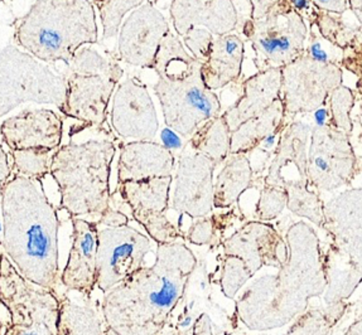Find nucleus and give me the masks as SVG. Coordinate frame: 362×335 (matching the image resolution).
I'll list each match as a JSON object with an SVG mask.
<instances>
[{"label": "nucleus", "mask_w": 362, "mask_h": 335, "mask_svg": "<svg viewBox=\"0 0 362 335\" xmlns=\"http://www.w3.org/2000/svg\"><path fill=\"white\" fill-rule=\"evenodd\" d=\"M59 227L37 179L17 176L1 187V245L22 276L42 288L59 280Z\"/></svg>", "instance_id": "f257e3e1"}, {"label": "nucleus", "mask_w": 362, "mask_h": 335, "mask_svg": "<svg viewBox=\"0 0 362 335\" xmlns=\"http://www.w3.org/2000/svg\"><path fill=\"white\" fill-rule=\"evenodd\" d=\"M14 41L43 62L70 66L82 46L98 43L94 6L90 0H37L16 25Z\"/></svg>", "instance_id": "f03ea898"}, {"label": "nucleus", "mask_w": 362, "mask_h": 335, "mask_svg": "<svg viewBox=\"0 0 362 335\" xmlns=\"http://www.w3.org/2000/svg\"><path fill=\"white\" fill-rule=\"evenodd\" d=\"M117 147L110 140L69 144L54 154L51 176L61 192V207L72 217L109 209L110 171Z\"/></svg>", "instance_id": "7ed1b4c3"}, {"label": "nucleus", "mask_w": 362, "mask_h": 335, "mask_svg": "<svg viewBox=\"0 0 362 335\" xmlns=\"http://www.w3.org/2000/svg\"><path fill=\"white\" fill-rule=\"evenodd\" d=\"M172 247L170 243L160 245L154 267L141 269L130 276L139 285V303H135L139 305L117 323L120 335L153 334L183 295L196 261L192 252L185 248L175 264H170Z\"/></svg>", "instance_id": "20e7f679"}, {"label": "nucleus", "mask_w": 362, "mask_h": 335, "mask_svg": "<svg viewBox=\"0 0 362 335\" xmlns=\"http://www.w3.org/2000/svg\"><path fill=\"white\" fill-rule=\"evenodd\" d=\"M241 33L252 44L257 71L283 68L305 52L310 28L289 0H281L263 18H247Z\"/></svg>", "instance_id": "39448f33"}, {"label": "nucleus", "mask_w": 362, "mask_h": 335, "mask_svg": "<svg viewBox=\"0 0 362 335\" xmlns=\"http://www.w3.org/2000/svg\"><path fill=\"white\" fill-rule=\"evenodd\" d=\"M0 115L27 102L64 105L67 80L48 70L30 53L8 44L0 53Z\"/></svg>", "instance_id": "423d86ee"}, {"label": "nucleus", "mask_w": 362, "mask_h": 335, "mask_svg": "<svg viewBox=\"0 0 362 335\" xmlns=\"http://www.w3.org/2000/svg\"><path fill=\"white\" fill-rule=\"evenodd\" d=\"M201 68L202 65L183 81L158 78L153 87L162 106L165 125L187 139L221 112L220 99L206 86Z\"/></svg>", "instance_id": "0eeeda50"}, {"label": "nucleus", "mask_w": 362, "mask_h": 335, "mask_svg": "<svg viewBox=\"0 0 362 335\" xmlns=\"http://www.w3.org/2000/svg\"><path fill=\"white\" fill-rule=\"evenodd\" d=\"M281 76V100L288 123H293L297 115L310 114L327 105L333 91L344 85L341 66L317 62L305 52L283 67Z\"/></svg>", "instance_id": "6e6552de"}, {"label": "nucleus", "mask_w": 362, "mask_h": 335, "mask_svg": "<svg viewBox=\"0 0 362 335\" xmlns=\"http://www.w3.org/2000/svg\"><path fill=\"white\" fill-rule=\"evenodd\" d=\"M360 171L351 136L334 128L312 130L308 149V185L331 192L350 184Z\"/></svg>", "instance_id": "1a4fd4ad"}, {"label": "nucleus", "mask_w": 362, "mask_h": 335, "mask_svg": "<svg viewBox=\"0 0 362 335\" xmlns=\"http://www.w3.org/2000/svg\"><path fill=\"white\" fill-rule=\"evenodd\" d=\"M152 245L146 236L132 227L99 232L96 256V285L103 291L114 288L141 270Z\"/></svg>", "instance_id": "9d476101"}, {"label": "nucleus", "mask_w": 362, "mask_h": 335, "mask_svg": "<svg viewBox=\"0 0 362 335\" xmlns=\"http://www.w3.org/2000/svg\"><path fill=\"white\" fill-rule=\"evenodd\" d=\"M170 25L152 3H146L130 13L120 30L117 59L141 68H153Z\"/></svg>", "instance_id": "9b49d317"}, {"label": "nucleus", "mask_w": 362, "mask_h": 335, "mask_svg": "<svg viewBox=\"0 0 362 335\" xmlns=\"http://www.w3.org/2000/svg\"><path fill=\"white\" fill-rule=\"evenodd\" d=\"M172 176L122 183L120 195L133 212L135 219L146 227L154 241L165 245L178 238L180 233L164 217L168 208Z\"/></svg>", "instance_id": "f8f14e48"}, {"label": "nucleus", "mask_w": 362, "mask_h": 335, "mask_svg": "<svg viewBox=\"0 0 362 335\" xmlns=\"http://www.w3.org/2000/svg\"><path fill=\"white\" fill-rule=\"evenodd\" d=\"M111 126L124 139L152 141L159 130L157 111L143 83L128 78L117 86L112 99Z\"/></svg>", "instance_id": "ddd939ff"}, {"label": "nucleus", "mask_w": 362, "mask_h": 335, "mask_svg": "<svg viewBox=\"0 0 362 335\" xmlns=\"http://www.w3.org/2000/svg\"><path fill=\"white\" fill-rule=\"evenodd\" d=\"M67 80V95L59 111L66 118L86 125H103L111 96L115 94L122 77L105 73L71 72Z\"/></svg>", "instance_id": "4468645a"}, {"label": "nucleus", "mask_w": 362, "mask_h": 335, "mask_svg": "<svg viewBox=\"0 0 362 335\" xmlns=\"http://www.w3.org/2000/svg\"><path fill=\"white\" fill-rule=\"evenodd\" d=\"M64 121L47 109H27L1 123V139L11 150L59 149Z\"/></svg>", "instance_id": "2eb2a0df"}, {"label": "nucleus", "mask_w": 362, "mask_h": 335, "mask_svg": "<svg viewBox=\"0 0 362 335\" xmlns=\"http://www.w3.org/2000/svg\"><path fill=\"white\" fill-rule=\"evenodd\" d=\"M240 0H173L170 19L177 35L185 37L189 30L202 27L214 35L233 33L241 28L238 3Z\"/></svg>", "instance_id": "dca6fc26"}, {"label": "nucleus", "mask_w": 362, "mask_h": 335, "mask_svg": "<svg viewBox=\"0 0 362 335\" xmlns=\"http://www.w3.org/2000/svg\"><path fill=\"white\" fill-rule=\"evenodd\" d=\"M216 163L204 154H191L180 160L173 205L177 211L205 216L215 197L212 176Z\"/></svg>", "instance_id": "f3484780"}, {"label": "nucleus", "mask_w": 362, "mask_h": 335, "mask_svg": "<svg viewBox=\"0 0 362 335\" xmlns=\"http://www.w3.org/2000/svg\"><path fill=\"white\" fill-rule=\"evenodd\" d=\"M72 247L61 281L70 290L90 295L96 285V256L99 231L94 222L74 218Z\"/></svg>", "instance_id": "a211bd4d"}, {"label": "nucleus", "mask_w": 362, "mask_h": 335, "mask_svg": "<svg viewBox=\"0 0 362 335\" xmlns=\"http://www.w3.org/2000/svg\"><path fill=\"white\" fill-rule=\"evenodd\" d=\"M281 68L257 71L243 83V95L222 114L231 133L240 125L263 114L281 96Z\"/></svg>", "instance_id": "6ab92c4d"}, {"label": "nucleus", "mask_w": 362, "mask_h": 335, "mask_svg": "<svg viewBox=\"0 0 362 335\" xmlns=\"http://www.w3.org/2000/svg\"><path fill=\"white\" fill-rule=\"evenodd\" d=\"M175 157L163 144L132 141L124 145L117 163V182L144 181L172 176Z\"/></svg>", "instance_id": "aec40b11"}, {"label": "nucleus", "mask_w": 362, "mask_h": 335, "mask_svg": "<svg viewBox=\"0 0 362 335\" xmlns=\"http://www.w3.org/2000/svg\"><path fill=\"white\" fill-rule=\"evenodd\" d=\"M245 57V42L235 33L215 35L210 56L202 63V78L206 86L216 91L238 83Z\"/></svg>", "instance_id": "412c9836"}, {"label": "nucleus", "mask_w": 362, "mask_h": 335, "mask_svg": "<svg viewBox=\"0 0 362 335\" xmlns=\"http://www.w3.org/2000/svg\"><path fill=\"white\" fill-rule=\"evenodd\" d=\"M313 126L304 121H293L286 125L281 131V139L275 149V157L269 169L267 178L268 187H278L283 184L286 187V181L281 176V169L293 163L298 168L302 182L308 183L307 165H308V150L307 147L310 142Z\"/></svg>", "instance_id": "4be33fe9"}, {"label": "nucleus", "mask_w": 362, "mask_h": 335, "mask_svg": "<svg viewBox=\"0 0 362 335\" xmlns=\"http://www.w3.org/2000/svg\"><path fill=\"white\" fill-rule=\"evenodd\" d=\"M289 123L281 96L263 114L247 120L235 130L231 134V154L250 153L269 135L283 131Z\"/></svg>", "instance_id": "5701e85b"}, {"label": "nucleus", "mask_w": 362, "mask_h": 335, "mask_svg": "<svg viewBox=\"0 0 362 335\" xmlns=\"http://www.w3.org/2000/svg\"><path fill=\"white\" fill-rule=\"evenodd\" d=\"M202 62L189 56L177 35L168 33L158 51L153 70L158 78L165 81H183L192 76Z\"/></svg>", "instance_id": "b1692460"}, {"label": "nucleus", "mask_w": 362, "mask_h": 335, "mask_svg": "<svg viewBox=\"0 0 362 335\" xmlns=\"http://www.w3.org/2000/svg\"><path fill=\"white\" fill-rule=\"evenodd\" d=\"M252 169L246 154H230L215 184L214 203L216 207H228L240 194L250 187Z\"/></svg>", "instance_id": "393cba45"}, {"label": "nucleus", "mask_w": 362, "mask_h": 335, "mask_svg": "<svg viewBox=\"0 0 362 335\" xmlns=\"http://www.w3.org/2000/svg\"><path fill=\"white\" fill-rule=\"evenodd\" d=\"M231 134L233 133L221 114L204 123L193 134L189 144L196 153L204 154L216 164H220L231 154Z\"/></svg>", "instance_id": "a878e982"}, {"label": "nucleus", "mask_w": 362, "mask_h": 335, "mask_svg": "<svg viewBox=\"0 0 362 335\" xmlns=\"http://www.w3.org/2000/svg\"><path fill=\"white\" fill-rule=\"evenodd\" d=\"M305 22L308 25H315L323 38L342 51L356 44H362L361 27L347 23L342 16L322 12L313 8L310 16L305 18Z\"/></svg>", "instance_id": "bb28decb"}, {"label": "nucleus", "mask_w": 362, "mask_h": 335, "mask_svg": "<svg viewBox=\"0 0 362 335\" xmlns=\"http://www.w3.org/2000/svg\"><path fill=\"white\" fill-rule=\"evenodd\" d=\"M59 149H24L13 150V163L14 169L19 176H28L40 181L51 171L54 154Z\"/></svg>", "instance_id": "cd10ccee"}, {"label": "nucleus", "mask_w": 362, "mask_h": 335, "mask_svg": "<svg viewBox=\"0 0 362 335\" xmlns=\"http://www.w3.org/2000/svg\"><path fill=\"white\" fill-rule=\"evenodd\" d=\"M328 107L332 116V128L341 130L347 135H352L355 123L351 118V112L356 105V94L354 90L341 85L328 97Z\"/></svg>", "instance_id": "c85d7f7f"}, {"label": "nucleus", "mask_w": 362, "mask_h": 335, "mask_svg": "<svg viewBox=\"0 0 362 335\" xmlns=\"http://www.w3.org/2000/svg\"><path fill=\"white\" fill-rule=\"evenodd\" d=\"M146 0H107L95 3L99 8L100 18L103 24V38H112L119 33L124 17L130 11L144 4Z\"/></svg>", "instance_id": "c756f323"}, {"label": "nucleus", "mask_w": 362, "mask_h": 335, "mask_svg": "<svg viewBox=\"0 0 362 335\" xmlns=\"http://www.w3.org/2000/svg\"><path fill=\"white\" fill-rule=\"evenodd\" d=\"M71 72L105 73L123 77L124 71L115 59H105L93 48H81L71 62Z\"/></svg>", "instance_id": "7c9ffc66"}, {"label": "nucleus", "mask_w": 362, "mask_h": 335, "mask_svg": "<svg viewBox=\"0 0 362 335\" xmlns=\"http://www.w3.org/2000/svg\"><path fill=\"white\" fill-rule=\"evenodd\" d=\"M310 33L305 46V54L310 59L321 63H333L341 66L344 51L336 47L331 42L322 37L321 33L315 28V25H308Z\"/></svg>", "instance_id": "2f4dec72"}, {"label": "nucleus", "mask_w": 362, "mask_h": 335, "mask_svg": "<svg viewBox=\"0 0 362 335\" xmlns=\"http://www.w3.org/2000/svg\"><path fill=\"white\" fill-rule=\"evenodd\" d=\"M183 39H185V44L192 53L193 57L204 63L210 56L215 35L206 28L196 27L189 30L187 35L183 37Z\"/></svg>", "instance_id": "473e14b6"}, {"label": "nucleus", "mask_w": 362, "mask_h": 335, "mask_svg": "<svg viewBox=\"0 0 362 335\" xmlns=\"http://www.w3.org/2000/svg\"><path fill=\"white\" fill-rule=\"evenodd\" d=\"M341 67L358 78H362V44L346 48Z\"/></svg>", "instance_id": "72a5a7b5"}, {"label": "nucleus", "mask_w": 362, "mask_h": 335, "mask_svg": "<svg viewBox=\"0 0 362 335\" xmlns=\"http://www.w3.org/2000/svg\"><path fill=\"white\" fill-rule=\"evenodd\" d=\"M310 3L315 9L336 16H344L349 11L347 0H310Z\"/></svg>", "instance_id": "f704fd0d"}, {"label": "nucleus", "mask_w": 362, "mask_h": 335, "mask_svg": "<svg viewBox=\"0 0 362 335\" xmlns=\"http://www.w3.org/2000/svg\"><path fill=\"white\" fill-rule=\"evenodd\" d=\"M281 0H249L250 4V18L259 19L263 18L272 6Z\"/></svg>", "instance_id": "c9c22d12"}, {"label": "nucleus", "mask_w": 362, "mask_h": 335, "mask_svg": "<svg viewBox=\"0 0 362 335\" xmlns=\"http://www.w3.org/2000/svg\"><path fill=\"white\" fill-rule=\"evenodd\" d=\"M160 139L164 147L170 149V152L182 147V140L178 136V133H175V130L170 129L168 126L160 131Z\"/></svg>", "instance_id": "e433bc0d"}, {"label": "nucleus", "mask_w": 362, "mask_h": 335, "mask_svg": "<svg viewBox=\"0 0 362 335\" xmlns=\"http://www.w3.org/2000/svg\"><path fill=\"white\" fill-rule=\"evenodd\" d=\"M315 128H332V116L328 105L322 106L313 112Z\"/></svg>", "instance_id": "4c0bfd02"}, {"label": "nucleus", "mask_w": 362, "mask_h": 335, "mask_svg": "<svg viewBox=\"0 0 362 335\" xmlns=\"http://www.w3.org/2000/svg\"><path fill=\"white\" fill-rule=\"evenodd\" d=\"M289 1H291L293 8L303 16L304 19L310 16L312 9L315 8V6H312L310 0H289Z\"/></svg>", "instance_id": "58836bf2"}, {"label": "nucleus", "mask_w": 362, "mask_h": 335, "mask_svg": "<svg viewBox=\"0 0 362 335\" xmlns=\"http://www.w3.org/2000/svg\"><path fill=\"white\" fill-rule=\"evenodd\" d=\"M0 157H1V165H0V179H1V187H4L8 183V178L11 176V166L8 164V157H6L4 149L1 147L0 150Z\"/></svg>", "instance_id": "ea45409f"}, {"label": "nucleus", "mask_w": 362, "mask_h": 335, "mask_svg": "<svg viewBox=\"0 0 362 335\" xmlns=\"http://www.w3.org/2000/svg\"><path fill=\"white\" fill-rule=\"evenodd\" d=\"M349 9L356 17L357 22L362 28V0H347Z\"/></svg>", "instance_id": "a19ab883"}, {"label": "nucleus", "mask_w": 362, "mask_h": 335, "mask_svg": "<svg viewBox=\"0 0 362 335\" xmlns=\"http://www.w3.org/2000/svg\"><path fill=\"white\" fill-rule=\"evenodd\" d=\"M356 92L362 97V78H358V80H357Z\"/></svg>", "instance_id": "79ce46f5"}, {"label": "nucleus", "mask_w": 362, "mask_h": 335, "mask_svg": "<svg viewBox=\"0 0 362 335\" xmlns=\"http://www.w3.org/2000/svg\"><path fill=\"white\" fill-rule=\"evenodd\" d=\"M191 322H192V319H191L189 317H187L186 319H185V322H182L181 327H188V325L191 324Z\"/></svg>", "instance_id": "37998d69"}, {"label": "nucleus", "mask_w": 362, "mask_h": 335, "mask_svg": "<svg viewBox=\"0 0 362 335\" xmlns=\"http://www.w3.org/2000/svg\"><path fill=\"white\" fill-rule=\"evenodd\" d=\"M360 116L362 118V99L361 101H360ZM360 141L362 142V131L361 134H360Z\"/></svg>", "instance_id": "c03bdc74"}, {"label": "nucleus", "mask_w": 362, "mask_h": 335, "mask_svg": "<svg viewBox=\"0 0 362 335\" xmlns=\"http://www.w3.org/2000/svg\"><path fill=\"white\" fill-rule=\"evenodd\" d=\"M99 1H107V0H95V3H99Z\"/></svg>", "instance_id": "a18cd8bd"}]
</instances>
